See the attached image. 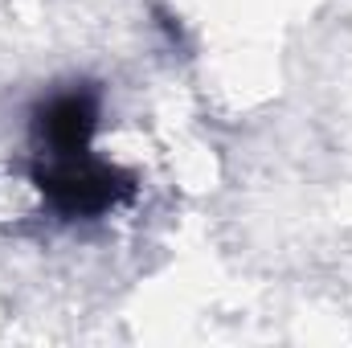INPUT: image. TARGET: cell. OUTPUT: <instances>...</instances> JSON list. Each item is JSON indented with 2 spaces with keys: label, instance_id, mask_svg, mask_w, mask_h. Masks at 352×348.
Here are the masks:
<instances>
[{
  "label": "cell",
  "instance_id": "6da1fadb",
  "mask_svg": "<svg viewBox=\"0 0 352 348\" xmlns=\"http://www.w3.org/2000/svg\"><path fill=\"white\" fill-rule=\"evenodd\" d=\"M102 98L90 83L54 90L33 107V188L62 221H94L135 197V176L90 152Z\"/></svg>",
  "mask_w": 352,
  "mask_h": 348
}]
</instances>
